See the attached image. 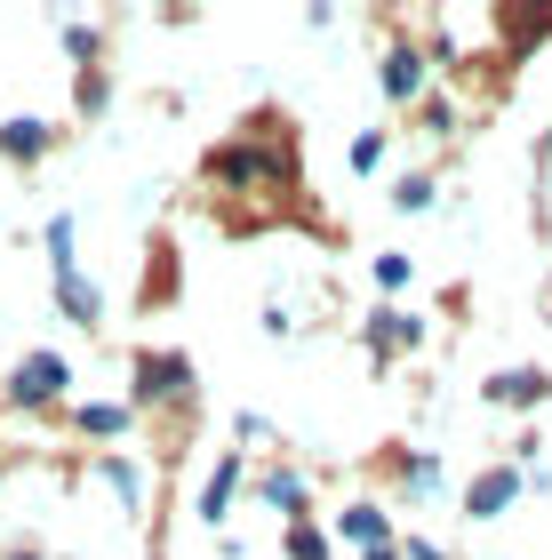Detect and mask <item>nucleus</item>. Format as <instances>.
Here are the masks:
<instances>
[{
	"label": "nucleus",
	"mask_w": 552,
	"mask_h": 560,
	"mask_svg": "<svg viewBox=\"0 0 552 560\" xmlns=\"http://www.w3.org/2000/svg\"><path fill=\"white\" fill-rule=\"evenodd\" d=\"M96 48H105V33H96V24H64V57L96 65Z\"/></svg>",
	"instance_id": "19"
},
{
	"label": "nucleus",
	"mask_w": 552,
	"mask_h": 560,
	"mask_svg": "<svg viewBox=\"0 0 552 560\" xmlns=\"http://www.w3.org/2000/svg\"><path fill=\"white\" fill-rule=\"evenodd\" d=\"M400 552H409V560H448V552H441L433 537H409V545H400Z\"/></svg>",
	"instance_id": "22"
},
{
	"label": "nucleus",
	"mask_w": 552,
	"mask_h": 560,
	"mask_svg": "<svg viewBox=\"0 0 552 560\" xmlns=\"http://www.w3.org/2000/svg\"><path fill=\"white\" fill-rule=\"evenodd\" d=\"M81 113H105V72H81Z\"/></svg>",
	"instance_id": "21"
},
{
	"label": "nucleus",
	"mask_w": 552,
	"mask_h": 560,
	"mask_svg": "<svg viewBox=\"0 0 552 560\" xmlns=\"http://www.w3.org/2000/svg\"><path fill=\"white\" fill-rule=\"evenodd\" d=\"M544 393H552L544 369H496V376H489V400H505V409H537Z\"/></svg>",
	"instance_id": "8"
},
{
	"label": "nucleus",
	"mask_w": 552,
	"mask_h": 560,
	"mask_svg": "<svg viewBox=\"0 0 552 560\" xmlns=\"http://www.w3.org/2000/svg\"><path fill=\"white\" fill-rule=\"evenodd\" d=\"M400 489H409V497H441V489H448V472L433 465V456H409V472H400Z\"/></svg>",
	"instance_id": "16"
},
{
	"label": "nucleus",
	"mask_w": 552,
	"mask_h": 560,
	"mask_svg": "<svg viewBox=\"0 0 552 560\" xmlns=\"http://www.w3.org/2000/svg\"><path fill=\"white\" fill-rule=\"evenodd\" d=\"M48 265H57V304H64L72 328H96V320H105V296H96L89 280H81V265H72V217L48 224Z\"/></svg>",
	"instance_id": "2"
},
{
	"label": "nucleus",
	"mask_w": 552,
	"mask_h": 560,
	"mask_svg": "<svg viewBox=\"0 0 552 560\" xmlns=\"http://www.w3.org/2000/svg\"><path fill=\"white\" fill-rule=\"evenodd\" d=\"M161 400H192V361L185 352H137L129 369V409H161Z\"/></svg>",
	"instance_id": "3"
},
{
	"label": "nucleus",
	"mask_w": 552,
	"mask_h": 560,
	"mask_svg": "<svg viewBox=\"0 0 552 560\" xmlns=\"http://www.w3.org/2000/svg\"><path fill=\"white\" fill-rule=\"evenodd\" d=\"M416 89H424V48H416V40H392V48H385V96L409 105Z\"/></svg>",
	"instance_id": "10"
},
{
	"label": "nucleus",
	"mask_w": 552,
	"mask_h": 560,
	"mask_svg": "<svg viewBox=\"0 0 552 560\" xmlns=\"http://www.w3.org/2000/svg\"><path fill=\"white\" fill-rule=\"evenodd\" d=\"M257 497L272 504V513H289V521H305V480H296V472H265V480H257Z\"/></svg>",
	"instance_id": "14"
},
{
	"label": "nucleus",
	"mask_w": 552,
	"mask_h": 560,
	"mask_svg": "<svg viewBox=\"0 0 552 560\" xmlns=\"http://www.w3.org/2000/svg\"><path fill=\"white\" fill-rule=\"evenodd\" d=\"M9 560H40V552H33V545H16V552H9Z\"/></svg>",
	"instance_id": "24"
},
{
	"label": "nucleus",
	"mask_w": 552,
	"mask_h": 560,
	"mask_svg": "<svg viewBox=\"0 0 552 560\" xmlns=\"http://www.w3.org/2000/svg\"><path fill=\"white\" fill-rule=\"evenodd\" d=\"M72 393V361L64 352H24L9 369V409L16 417H57V400Z\"/></svg>",
	"instance_id": "1"
},
{
	"label": "nucleus",
	"mask_w": 552,
	"mask_h": 560,
	"mask_svg": "<svg viewBox=\"0 0 552 560\" xmlns=\"http://www.w3.org/2000/svg\"><path fill=\"white\" fill-rule=\"evenodd\" d=\"M520 489H529V480H520L513 465H489V472L465 489V521H496V513H505V504H513Z\"/></svg>",
	"instance_id": "4"
},
{
	"label": "nucleus",
	"mask_w": 552,
	"mask_h": 560,
	"mask_svg": "<svg viewBox=\"0 0 552 560\" xmlns=\"http://www.w3.org/2000/svg\"><path fill=\"white\" fill-rule=\"evenodd\" d=\"M281 552H289V560H329V537H320L313 521H289V537H281Z\"/></svg>",
	"instance_id": "15"
},
{
	"label": "nucleus",
	"mask_w": 552,
	"mask_h": 560,
	"mask_svg": "<svg viewBox=\"0 0 552 560\" xmlns=\"http://www.w3.org/2000/svg\"><path fill=\"white\" fill-rule=\"evenodd\" d=\"M433 192H441V185H433L424 168H416V176H400V185H392V200H400V209H433Z\"/></svg>",
	"instance_id": "18"
},
{
	"label": "nucleus",
	"mask_w": 552,
	"mask_h": 560,
	"mask_svg": "<svg viewBox=\"0 0 552 560\" xmlns=\"http://www.w3.org/2000/svg\"><path fill=\"white\" fill-rule=\"evenodd\" d=\"M64 417H72V432H89V441H120V432L137 424L129 400H81V409H64Z\"/></svg>",
	"instance_id": "7"
},
{
	"label": "nucleus",
	"mask_w": 552,
	"mask_h": 560,
	"mask_svg": "<svg viewBox=\"0 0 552 560\" xmlns=\"http://www.w3.org/2000/svg\"><path fill=\"white\" fill-rule=\"evenodd\" d=\"M385 152H392L385 129H361V137H353V176H376V168H385Z\"/></svg>",
	"instance_id": "17"
},
{
	"label": "nucleus",
	"mask_w": 552,
	"mask_h": 560,
	"mask_svg": "<svg viewBox=\"0 0 552 560\" xmlns=\"http://www.w3.org/2000/svg\"><path fill=\"white\" fill-rule=\"evenodd\" d=\"M233 489H240V456H224V465H209V489H200V521H224L233 513Z\"/></svg>",
	"instance_id": "11"
},
{
	"label": "nucleus",
	"mask_w": 552,
	"mask_h": 560,
	"mask_svg": "<svg viewBox=\"0 0 552 560\" xmlns=\"http://www.w3.org/2000/svg\"><path fill=\"white\" fill-rule=\"evenodd\" d=\"M361 560H409V552H400V545H385V552H361Z\"/></svg>",
	"instance_id": "23"
},
{
	"label": "nucleus",
	"mask_w": 552,
	"mask_h": 560,
	"mask_svg": "<svg viewBox=\"0 0 552 560\" xmlns=\"http://www.w3.org/2000/svg\"><path fill=\"white\" fill-rule=\"evenodd\" d=\"M409 345H424V320H409V313H368V352H376V361H392V352H409Z\"/></svg>",
	"instance_id": "9"
},
{
	"label": "nucleus",
	"mask_w": 552,
	"mask_h": 560,
	"mask_svg": "<svg viewBox=\"0 0 552 560\" xmlns=\"http://www.w3.org/2000/svg\"><path fill=\"white\" fill-rule=\"evenodd\" d=\"M337 537H344V545H361V552H385V545H392V521H385V504L353 497V504L337 513Z\"/></svg>",
	"instance_id": "5"
},
{
	"label": "nucleus",
	"mask_w": 552,
	"mask_h": 560,
	"mask_svg": "<svg viewBox=\"0 0 552 560\" xmlns=\"http://www.w3.org/2000/svg\"><path fill=\"white\" fill-rule=\"evenodd\" d=\"M96 472H105V489L129 504V513H144V465H129V456H105Z\"/></svg>",
	"instance_id": "12"
},
{
	"label": "nucleus",
	"mask_w": 552,
	"mask_h": 560,
	"mask_svg": "<svg viewBox=\"0 0 552 560\" xmlns=\"http://www.w3.org/2000/svg\"><path fill=\"white\" fill-rule=\"evenodd\" d=\"M40 152H57V129H48V120H0V161L33 168Z\"/></svg>",
	"instance_id": "6"
},
{
	"label": "nucleus",
	"mask_w": 552,
	"mask_h": 560,
	"mask_svg": "<svg viewBox=\"0 0 552 560\" xmlns=\"http://www.w3.org/2000/svg\"><path fill=\"white\" fill-rule=\"evenodd\" d=\"M496 33H505L513 48H529V40L552 33V9H496Z\"/></svg>",
	"instance_id": "13"
},
{
	"label": "nucleus",
	"mask_w": 552,
	"mask_h": 560,
	"mask_svg": "<svg viewBox=\"0 0 552 560\" xmlns=\"http://www.w3.org/2000/svg\"><path fill=\"white\" fill-rule=\"evenodd\" d=\"M376 289H385V296L409 289V257H400V248H385V257H376Z\"/></svg>",
	"instance_id": "20"
}]
</instances>
